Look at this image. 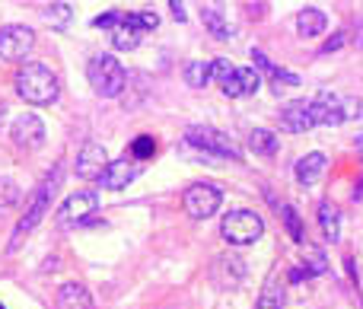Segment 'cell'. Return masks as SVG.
<instances>
[{
  "instance_id": "obj_1",
  "label": "cell",
  "mask_w": 363,
  "mask_h": 309,
  "mask_svg": "<svg viewBox=\"0 0 363 309\" xmlns=\"http://www.w3.org/2000/svg\"><path fill=\"white\" fill-rule=\"evenodd\" d=\"M16 93L32 106H51L57 99V74L42 61H29L16 70L13 77Z\"/></svg>"
},
{
  "instance_id": "obj_2",
  "label": "cell",
  "mask_w": 363,
  "mask_h": 309,
  "mask_svg": "<svg viewBox=\"0 0 363 309\" xmlns=\"http://www.w3.org/2000/svg\"><path fill=\"white\" fill-rule=\"evenodd\" d=\"M86 77H89V86H93L96 96H102V99H115V96L125 93L128 74L115 55H96L86 67Z\"/></svg>"
},
{
  "instance_id": "obj_3",
  "label": "cell",
  "mask_w": 363,
  "mask_h": 309,
  "mask_svg": "<svg viewBox=\"0 0 363 309\" xmlns=\"http://www.w3.org/2000/svg\"><path fill=\"white\" fill-rule=\"evenodd\" d=\"M57 182H61V169H55V176H48V179H45V182L35 189V195L29 198V208H26V214L19 217L16 230H13L10 249H16L19 242H23V236L32 233V230L42 223V217L48 214V208H51V198H55V191H57Z\"/></svg>"
},
{
  "instance_id": "obj_4",
  "label": "cell",
  "mask_w": 363,
  "mask_h": 309,
  "mask_svg": "<svg viewBox=\"0 0 363 309\" xmlns=\"http://www.w3.org/2000/svg\"><path fill=\"white\" fill-rule=\"evenodd\" d=\"M220 233L230 246H252V242L262 240L264 233V220L255 210H230L220 223Z\"/></svg>"
},
{
  "instance_id": "obj_5",
  "label": "cell",
  "mask_w": 363,
  "mask_h": 309,
  "mask_svg": "<svg viewBox=\"0 0 363 309\" xmlns=\"http://www.w3.org/2000/svg\"><path fill=\"white\" fill-rule=\"evenodd\" d=\"M185 137H188V144L191 147H198V150H207V153H213V157H223V159H242V153H239V147L233 144L230 137H226L223 131H217V128H211V125H191L185 131Z\"/></svg>"
},
{
  "instance_id": "obj_6",
  "label": "cell",
  "mask_w": 363,
  "mask_h": 309,
  "mask_svg": "<svg viewBox=\"0 0 363 309\" xmlns=\"http://www.w3.org/2000/svg\"><path fill=\"white\" fill-rule=\"evenodd\" d=\"M220 201H223V191L211 182H198L185 191L182 204H185V214L194 217V220H207L211 214H217Z\"/></svg>"
},
{
  "instance_id": "obj_7",
  "label": "cell",
  "mask_w": 363,
  "mask_h": 309,
  "mask_svg": "<svg viewBox=\"0 0 363 309\" xmlns=\"http://www.w3.org/2000/svg\"><path fill=\"white\" fill-rule=\"evenodd\" d=\"M93 214H99V195L96 191H74L57 210V223L61 227H80Z\"/></svg>"
},
{
  "instance_id": "obj_8",
  "label": "cell",
  "mask_w": 363,
  "mask_h": 309,
  "mask_svg": "<svg viewBox=\"0 0 363 309\" xmlns=\"http://www.w3.org/2000/svg\"><path fill=\"white\" fill-rule=\"evenodd\" d=\"M32 45H35V32L29 26H19V23L0 26V57L4 61H23L32 51Z\"/></svg>"
},
{
  "instance_id": "obj_9",
  "label": "cell",
  "mask_w": 363,
  "mask_h": 309,
  "mask_svg": "<svg viewBox=\"0 0 363 309\" xmlns=\"http://www.w3.org/2000/svg\"><path fill=\"white\" fill-rule=\"evenodd\" d=\"M309 118L313 125H325V128H338L345 121V108H341V96H335L332 89H319L315 99L309 102Z\"/></svg>"
},
{
  "instance_id": "obj_10",
  "label": "cell",
  "mask_w": 363,
  "mask_h": 309,
  "mask_svg": "<svg viewBox=\"0 0 363 309\" xmlns=\"http://www.w3.org/2000/svg\"><path fill=\"white\" fill-rule=\"evenodd\" d=\"M10 137L16 147H26V150H38L45 144V121L32 112H23L10 128Z\"/></svg>"
},
{
  "instance_id": "obj_11",
  "label": "cell",
  "mask_w": 363,
  "mask_h": 309,
  "mask_svg": "<svg viewBox=\"0 0 363 309\" xmlns=\"http://www.w3.org/2000/svg\"><path fill=\"white\" fill-rule=\"evenodd\" d=\"M77 176L80 179H102L108 169V153L102 144H96V140H86V144L80 147V153H77V163H74Z\"/></svg>"
},
{
  "instance_id": "obj_12",
  "label": "cell",
  "mask_w": 363,
  "mask_h": 309,
  "mask_svg": "<svg viewBox=\"0 0 363 309\" xmlns=\"http://www.w3.org/2000/svg\"><path fill=\"white\" fill-rule=\"evenodd\" d=\"M258 86H262V77H258V70H252V67H236V70L230 74V80L220 83L223 96H230V99H239V96L258 93Z\"/></svg>"
},
{
  "instance_id": "obj_13",
  "label": "cell",
  "mask_w": 363,
  "mask_h": 309,
  "mask_svg": "<svg viewBox=\"0 0 363 309\" xmlns=\"http://www.w3.org/2000/svg\"><path fill=\"white\" fill-rule=\"evenodd\" d=\"M277 121H281V128H284V131H290V134L309 131V128H313V118H309V102L306 99L287 102V106L277 112Z\"/></svg>"
},
{
  "instance_id": "obj_14",
  "label": "cell",
  "mask_w": 363,
  "mask_h": 309,
  "mask_svg": "<svg viewBox=\"0 0 363 309\" xmlns=\"http://www.w3.org/2000/svg\"><path fill=\"white\" fill-rule=\"evenodd\" d=\"M138 172H140V166H138V159H128V157H121V159H115V163H108V169H106V176H102V185L106 189H112V191H121V189H128V182H134L138 179Z\"/></svg>"
},
{
  "instance_id": "obj_15",
  "label": "cell",
  "mask_w": 363,
  "mask_h": 309,
  "mask_svg": "<svg viewBox=\"0 0 363 309\" xmlns=\"http://www.w3.org/2000/svg\"><path fill=\"white\" fill-rule=\"evenodd\" d=\"M140 19H138V13H121V23H118V29H115V35H112V45H115V51H134L140 45Z\"/></svg>"
},
{
  "instance_id": "obj_16",
  "label": "cell",
  "mask_w": 363,
  "mask_h": 309,
  "mask_svg": "<svg viewBox=\"0 0 363 309\" xmlns=\"http://www.w3.org/2000/svg\"><path fill=\"white\" fill-rule=\"evenodd\" d=\"M322 172H325V153H306L294 166V176L300 185H315L322 179Z\"/></svg>"
},
{
  "instance_id": "obj_17",
  "label": "cell",
  "mask_w": 363,
  "mask_h": 309,
  "mask_svg": "<svg viewBox=\"0 0 363 309\" xmlns=\"http://www.w3.org/2000/svg\"><path fill=\"white\" fill-rule=\"evenodd\" d=\"M328 26V16L319 10V6H303L300 13H296V32H300L303 38H315L322 35Z\"/></svg>"
},
{
  "instance_id": "obj_18",
  "label": "cell",
  "mask_w": 363,
  "mask_h": 309,
  "mask_svg": "<svg viewBox=\"0 0 363 309\" xmlns=\"http://www.w3.org/2000/svg\"><path fill=\"white\" fill-rule=\"evenodd\" d=\"M57 309H96L93 297H89L86 287L80 284H64L57 291Z\"/></svg>"
},
{
  "instance_id": "obj_19",
  "label": "cell",
  "mask_w": 363,
  "mask_h": 309,
  "mask_svg": "<svg viewBox=\"0 0 363 309\" xmlns=\"http://www.w3.org/2000/svg\"><path fill=\"white\" fill-rule=\"evenodd\" d=\"M201 19H204V26L211 29V35H213V38H220V42L233 38V29L226 26L223 10H220V6H204V10H201Z\"/></svg>"
},
{
  "instance_id": "obj_20",
  "label": "cell",
  "mask_w": 363,
  "mask_h": 309,
  "mask_svg": "<svg viewBox=\"0 0 363 309\" xmlns=\"http://www.w3.org/2000/svg\"><path fill=\"white\" fill-rule=\"evenodd\" d=\"M319 223H322V233H325V240H332V242H338L341 240V214H338V208L335 204H322L319 208Z\"/></svg>"
},
{
  "instance_id": "obj_21",
  "label": "cell",
  "mask_w": 363,
  "mask_h": 309,
  "mask_svg": "<svg viewBox=\"0 0 363 309\" xmlns=\"http://www.w3.org/2000/svg\"><path fill=\"white\" fill-rule=\"evenodd\" d=\"M207 80H211V61H188L185 64V83L194 89L207 86Z\"/></svg>"
},
{
  "instance_id": "obj_22",
  "label": "cell",
  "mask_w": 363,
  "mask_h": 309,
  "mask_svg": "<svg viewBox=\"0 0 363 309\" xmlns=\"http://www.w3.org/2000/svg\"><path fill=\"white\" fill-rule=\"evenodd\" d=\"M249 147L255 153H264V157H271V153H277V137L268 131V128H255V131L249 134Z\"/></svg>"
},
{
  "instance_id": "obj_23",
  "label": "cell",
  "mask_w": 363,
  "mask_h": 309,
  "mask_svg": "<svg viewBox=\"0 0 363 309\" xmlns=\"http://www.w3.org/2000/svg\"><path fill=\"white\" fill-rule=\"evenodd\" d=\"M42 16H45V23H48V26L64 29V26L70 23V16H74V6H70V4H48L42 10Z\"/></svg>"
},
{
  "instance_id": "obj_24",
  "label": "cell",
  "mask_w": 363,
  "mask_h": 309,
  "mask_svg": "<svg viewBox=\"0 0 363 309\" xmlns=\"http://www.w3.org/2000/svg\"><path fill=\"white\" fill-rule=\"evenodd\" d=\"M281 217H284V227H287L290 240H294V242H306V233H303L300 214H296L294 204H284V208H281Z\"/></svg>"
},
{
  "instance_id": "obj_25",
  "label": "cell",
  "mask_w": 363,
  "mask_h": 309,
  "mask_svg": "<svg viewBox=\"0 0 363 309\" xmlns=\"http://www.w3.org/2000/svg\"><path fill=\"white\" fill-rule=\"evenodd\" d=\"M153 153H157V140H153L150 134H140V137L131 144V157L134 159H147V157H153Z\"/></svg>"
},
{
  "instance_id": "obj_26",
  "label": "cell",
  "mask_w": 363,
  "mask_h": 309,
  "mask_svg": "<svg viewBox=\"0 0 363 309\" xmlns=\"http://www.w3.org/2000/svg\"><path fill=\"white\" fill-rule=\"evenodd\" d=\"M271 77H274V93L277 96H281L284 89H290V86H300V77L290 74V70H274Z\"/></svg>"
},
{
  "instance_id": "obj_27",
  "label": "cell",
  "mask_w": 363,
  "mask_h": 309,
  "mask_svg": "<svg viewBox=\"0 0 363 309\" xmlns=\"http://www.w3.org/2000/svg\"><path fill=\"white\" fill-rule=\"evenodd\" d=\"M255 309H281V291H274V284H268L264 287V293L258 297Z\"/></svg>"
},
{
  "instance_id": "obj_28",
  "label": "cell",
  "mask_w": 363,
  "mask_h": 309,
  "mask_svg": "<svg viewBox=\"0 0 363 309\" xmlns=\"http://www.w3.org/2000/svg\"><path fill=\"white\" fill-rule=\"evenodd\" d=\"M341 108H345V121L347 118L363 121V102L360 99H341Z\"/></svg>"
},
{
  "instance_id": "obj_29",
  "label": "cell",
  "mask_w": 363,
  "mask_h": 309,
  "mask_svg": "<svg viewBox=\"0 0 363 309\" xmlns=\"http://www.w3.org/2000/svg\"><path fill=\"white\" fill-rule=\"evenodd\" d=\"M118 23H121V13L118 10H108V13H102V16L93 19L96 29H112V26H118Z\"/></svg>"
},
{
  "instance_id": "obj_30",
  "label": "cell",
  "mask_w": 363,
  "mask_h": 309,
  "mask_svg": "<svg viewBox=\"0 0 363 309\" xmlns=\"http://www.w3.org/2000/svg\"><path fill=\"white\" fill-rule=\"evenodd\" d=\"M13 201H19V189L13 182H0V204H13Z\"/></svg>"
},
{
  "instance_id": "obj_31",
  "label": "cell",
  "mask_w": 363,
  "mask_h": 309,
  "mask_svg": "<svg viewBox=\"0 0 363 309\" xmlns=\"http://www.w3.org/2000/svg\"><path fill=\"white\" fill-rule=\"evenodd\" d=\"M138 19H140V29H157V26H160V16H157V13H153V10H140L138 13Z\"/></svg>"
},
{
  "instance_id": "obj_32",
  "label": "cell",
  "mask_w": 363,
  "mask_h": 309,
  "mask_svg": "<svg viewBox=\"0 0 363 309\" xmlns=\"http://www.w3.org/2000/svg\"><path fill=\"white\" fill-rule=\"evenodd\" d=\"M341 45H345V32H338L335 38H328V42L322 45V55H332V51H338Z\"/></svg>"
},
{
  "instance_id": "obj_33",
  "label": "cell",
  "mask_w": 363,
  "mask_h": 309,
  "mask_svg": "<svg viewBox=\"0 0 363 309\" xmlns=\"http://www.w3.org/2000/svg\"><path fill=\"white\" fill-rule=\"evenodd\" d=\"M169 10H172V16H176L179 23H182V19H185V6L176 4V0H172V4H169Z\"/></svg>"
},
{
  "instance_id": "obj_34",
  "label": "cell",
  "mask_w": 363,
  "mask_h": 309,
  "mask_svg": "<svg viewBox=\"0 0 363 309\" xmlns=\"http://www.w3.org/2000/svg\"><path fill=\"white\" fill-rule=\"evenodd\" d=\"M360 198H363V182L357 185V189H354V201H360Z\"/></svg>"
},
{
  "instance_id": "obj_35",
  "label": "cell",
  "mask_w": 363,
  "mask_h": 309,
  "mask_svg": "<svg viewBox=\"0 0 363 309\" xmlns=\"http://www.w3.org/2000/svg\"><path fill=\"white\" fill-rule=\"evenodd\" d=\"M4 118H6V106H4V99H0V125H4Z\"/></svg>"
},
{
  "instance_id": "obj_36",
  "label": "cell",
  "mask_w": 363,
  "mask_h": 309,
  "mask_svg": "<svg viewBox=\"0 0 363 309\" xmlns=\"http://www.w3.org/2000/svg\"><path fill=\"white\" fill-rule=\"evenodd\" d=\"M357 153H360V157H363V134H360V137H357Z\"/></svg>"
},
{
  "instance_id": "obj_37",
  "label": "cell",
  "mask_w": 363,
  "mask_h": 309,
  "mask_svg": "<svg viewBox=\"0 0 363 309\" xmlns=\"http://www.w3.org/2000/svg\"><path fill=\"white\" fill-rule=\"evenodd\" d=\"M0 309H4V306H0Z\"/></svg>"
}]
</instances>
